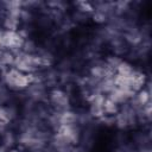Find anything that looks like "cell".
I'll return each mask as SVG.
<instances>
[{"label": "cell", "mask_w": 152, "mask_h": 152, "mask_svg": "<svg viewBox=\"0 0 152 152\" xmlns=\"http://www.w3.org/2000/svg\"><path fill=\"white\" fill-rule=\"evenodd\" d=\"M134 97H135V103L139 104L141 108L147 103H150V93L145 89H141L138 93H135Z\"/></svg>", "instance_id": "obj_7"}, {"label": "cell", "mask_w": 152, "mask_h": 152, "mask_svg": "<svg viewBox=\"0 0 152 152\" xmlns=\"http://www.w3.org/2000/svg\"><path fill=\"white\" fill-rule=\"evenodd\" d=\"M134 71V68L131 63L126 62V61H121L119 63V65L116 66V70H115V74L118 75H121V76H128L131 75L132 72Z\"/></svg>", "instance_id": "obj_6"}, {"label": "cell", "mask_w": 152, "mask_h": 152, "mask_svg": "<svg viewBox=\"0 0 152 152\" xmlns=\"http://www.w3.org/2000/svg\"><path fill=\"white\" fill-rule=\"evenodd\" d=\"M2 38H4V31H0V50H2Z\"/></svg>", "instance_id": "obj_8"}, {"label": "cell", "mask_w": 152, "mask_h": 152, "mask_svg": "<svg viewBox=\"0 0 152 152\" xmlns=\"http://www.w3.org/2000/svg\"><path fill=\"white\" fill-rule=\"evenodd\" d=\"M134 93L132 91H128V90H125V89H121V88H118V87H114L112 89V91L107 95V97L109 100H112L113 102H115L116 104H125L127 103L129 100H132L134 97Z\"/></svg>", "instance_id": "obj_4"}, {"label": "cell", "mask_w": 152, "mask_h": 152, "mask_svg": "<svg viewBox=\"0 0 152 152\" xmlns=\"http://www.w3.org/2000/svg\"><path fill=\"white\" fill-rule=\"evenodd\" d=\"M49 100L51 102V104L58 109V110H66L68 109V104H69V96L65 91H63L62 89H53L50 91L49 95Z\"/></svg>", "instance_id": "obj_3"}, {"label": "cell", "mask_w": 152, "mask_h": 152, "mask_svg": "<svg viewBox=\"0 0 152 152\" xmlns=\"http://www.w3.org/2000/svg\"><path fill=\"white\" fill-rule=\"evenodd\" d=\"M4 82L5 84L13 90H24L36 82L34 74H25L15 68H8L4 71Z\"/></svg>", "instance_id": "obj_1"}, {"label": "cell", "mask_w": 152, "mask_h": 152, "mask_svg": "<svg viewBox=\"0 0 152 152\" xmlns=\"http://www.w3.org/2000/svg\"><path fill=\"white\" fill-rule=\"evenodd\" d=\"M25 37L21 32L18 31H4V38H2V50H7L11 52L18 51L23 49L25 43Z\"/></svg>", "instance_id": "obj_2"}, {"label": "cell", "mask_w": 152, "mask_h": 152, "mask_svg": "<svg viewBox=\"0 0 152 152\" xmlns=\"http://www.w3.org/2000/svg\"><path fill=\"white\" fill-rule=\"evenodd\" d=\"M120 110V106L116 104L115 102H113L112 100H109L107 96L104 99V102H103V112H104V115H116Z\"/></svg>", "instance_id": "obj_5"}]
</instances>
